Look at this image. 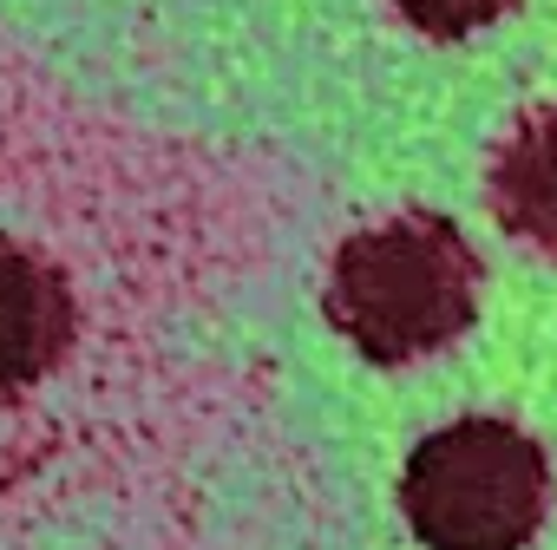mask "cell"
I'll use <instances>...</instances> for the list:
<instances>
[{"mask_svg": "<svg viewBox=\"0 0 557 550\" xmlns=\"http://www.w3.org/2000/svg\"><path fill=\"white\" fill-rule=\"evenodd\" d=\"M550 504V465L511 420H453L426 433L400 478V511L426 550H518Z\"/></svg>", "mask_w": 557, "mask_h": 550, "instance_id": "7a4b0ae2", "label": "cell"}, {"mask_svg": "<svg viewBox=\"0 0 557 550\" xmlns=\"http://www.w3.org/2000/svg\"><path fill=\"white\" fill-rule=\"evenodd\" d=\"M479 315V255L446 216H394L335 249L329 322L381 367L440 354Z\"/></svg>", "mask_w": 557, "mask_h": 550, "instance_id": "6da1fadb", "label": "cell"}, {"mask_svg": "<svg viewBox=\"0 0 557 550\" xmlns=\"http://www.w3.org/2000/svg\"><path fill=\"white\" fill-rule=\"evenodd\" d=\"M492 210L498 223L557 262V105L524 112L492 158Z\"/></svg>", "mask_w": 557, "mask_h": 550, "instance_id": "277c9868", "label": "cell"}, {"mask_svg": "<svg viewBox=\"0 0 557 550\" xmlns=\"http://www.w3.org/2000/svg\"><path fill=\"white\" fill-rule=\"evenodd\" d=\"M73 348V296L60 268L21 242H0V393H21Z\"/></svg>", "mask_w": 557, "mask_h": 550, "instance_id": "3957f363", "label": "cell"}, {"mask_svg": "<svg viewBox=\"0 0 557 550\" xmlns=\"http://www.w3.org/2000/svg\"><path fill=\"white\" fill-rule=\"evenodd\" d=\"M394 8H400L420 34H433V40H466V34H479V27H492L511 0H394Z\"/></svg>", "mask_w": 557, "mask_h": 550, "instance_id": "5b68a950", "label": "cell"}]
</instances>
